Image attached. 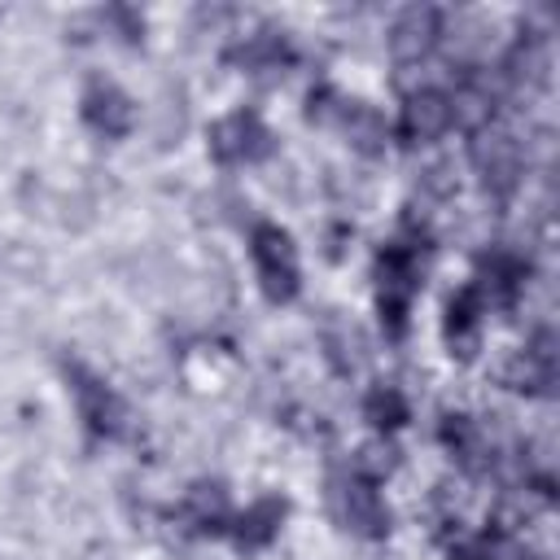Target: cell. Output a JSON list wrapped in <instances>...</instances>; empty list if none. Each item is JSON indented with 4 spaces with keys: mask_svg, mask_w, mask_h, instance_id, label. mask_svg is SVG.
<instances>
[{
    "mask_svg": "<svg viewBox=\"0 0 560 560\" xmlns=\"http://www.w3.org/2000/svg\"><path fill=\"white\" fill-rule=\"evenodd\" d=\"M254 267H258V280L271 302H289L298 293V254H293L289 232H280L271 223L258 228L254 232Z\"/></svg>",
    "mask_w": 560,
    "mask_h": 560,
    "instance_id": "6da1fadb",
    "label": "cell"
},
{
    "mask_svg": "<svg viewBox=\"0 0 560 560\" xmlns=\"http://www.w3.org/2000/svg\"><path fill=\"white\" fill-rule=\"evenodd\" d=\"M210 149H214L219 162H254V158L267 153V131L254 114H232L214 127Z\"/></svg>",
    "mask_w": 560,
    "mask_h": 560,
    "instance_id": "7a4b0ae2",
    "label": "cell"
},
{
    "mask_svg": "<svg viewBox=\"0 0 560 560\" xmlns=\"http://www.w3.org/2000/svg\"><path fill=\"white\" fill-rule=\"evenodd\" d=\"M332 499H337V512L350 529H359V534H381L385 529V508H381V499L368 481H341L332 490Z\"/></svg>",
    "mask_w": 560,
    "mask_h": 560,
    "instance_id": "3957f363",
    "label": "cell"
},
{
    "mask_svg": "<svg viewBox=\"0 0 560 560\" xmlns=\"http://www.w3.org/2000/svg\"><path fill=\"white\" fill-rule=\"evenodd\" d=\"M74 394H79V407H83V420L96 429V433H118V420H122V402L92 376L74 372Z\"/></svg>",
    "mask_w": 560,
    "mask_h": 560,
    "instance_id": "277c9868",
    "label": "cell"
},
{
    "mask_svg": "<svg viewBox=\"0 0 560 560\" xmlns=\"http://www.w3.org/2000/svg\"><path fill=\"white\" fill-rule=\"evenodd\" d=\"M83 114H88V122H92L96 131H105V136H122V131L131 127V105H127V96H122V92H114L109 83L88 92Z\"/></svg>",
    "mask_w": 560,
    "mask_h": 560,
    "instance_id": "5b68a950",
    "label": "cell"
},
{
    "mask_svg": "<svg viewBox=\"0 0 560 560\" xmlns=\"http://www.w3.org/2000/svg\"><path fill=\"white\" fill-rule=\"evenodd\" d=\"M451 118H455V109H451V101L438 96V92H420V96L407 101V131L420 136V140L442 136V131L451 127Z\"/></svg>",
    "mask_w": 560,
    "mask_h": 560,
    "instance_id": "8992f818",
    "label": "cell"
},
{
    "mask_svg": "<svg viewBox=\"0 0 560 560\" xmlns=\"http://www.w3.org/2000/svg\"><path fill=\"white\" fill-rule=\"evenodd\" d=\"M438 35V18L433 9H407L394 26V52L398 57H420Z\"/></svg>",
    "mask_w": 560,
    "mask_h": 560,
    "instance_id": "52a82bcc",
    "label": "cell"
},
{
    "mask_svg": "<svg viewBox=\"0 0 560 560\" xmlns=\"http://www.w3.org/2000/svg\"><path fill=\"white\" fill-rule=\"evenodd\" d=\"M280 516H284V503H276V499H262L258 508H249V512L241 516V529H236V538H241L245 547H262V542L276 534Z\"/></svg>",
    "mask_w": 560,
    "mask_h": 560,
    "instance_id": "ba28073f",
    "label": "cell"
},
{
    "mask_svg": "<svg viewBox=\"0 0 560 560\" xmlns=\"http://www.w3.org/2000/svg\"><path fill=\"white\" fill-rule=\"evenodd\" d=\"M192 516H197L201 525L223 521V490H219V486H197V490H192Z\"/></svg>",
    "mask_w": 560,
    "mask_h": 560,
    "instance_id": "9c48e42d",
    "label": "cell"
},
{
    "mask_svg": "<svg viewBox=\"0 0 560 560\" xmlns=\"http://www.w3.org/2000/svg\"><path fill=\"white\" fill-rule=\"evenodd\" d=\"M368 411H372L376 424H398L402 420V398L394 389H376L372 402H368Z\"/></svg>",
    "mask_w": 560,
    "mask_h": 560,
    "instance_id": "30bf717a",
    "label": "cell"
},
{
    "mask_svg": "<svg viewBox=\"0 0 560 560\" xmlns=\"http://www.w3.org/2000/svg\"><path fill=\"white\" fill-rule=\"evenodd\" d=\"M455 560H481V556H477V551H459Z\"/></svg>",
    "mask_w": 560,
    "mask_h": 560,
    "instance_id": "8fae6325",
    "label": "cell"
}]
</instances>
